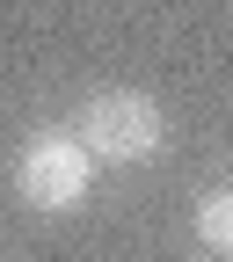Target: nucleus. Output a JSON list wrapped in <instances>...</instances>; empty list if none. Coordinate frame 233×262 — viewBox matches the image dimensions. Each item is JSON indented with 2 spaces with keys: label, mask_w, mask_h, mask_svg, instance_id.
Masks as SVG:
<instances>
[{
  "label": "nucleus",
  "mask_w": 233,
  "mask_h": 262,
  "mask_svg": "<svg viewBox=\"0 0 233 262\" xmlns=\"http://www.w3.org/2000/svg\"><path fill=\"white\" fill-rule=\"evenodd\" d=\"M73 131L102 168H146L168 146V110L146 88H95L80 102V117H73Z\"/></svg>",
  "instance_id": "obj_1"
},
{
  "label": "nucleus",
  "mask_w": 233,
  "mask_h": 262,
  "mask_svg": "<svg viewBox=\"0 0 233 262\" xmlns=\"http://www.w3.org/2000/svg\"><path fill=\"white\" fill-rule=\"evenodd\" d=\"M88 182H95V153L80 146L73 124H44V131L22 139V153H15V189H22L29 211H73L80 196H88Z\"/></svg>",
  "instance_id": "obj_2"
},
{
  "label": "nucleus",
  "mask_w": 233,
  "mask_h": 262,
  "mask_svg": "<svg viewBox=\"0 0 233 262\" xmlns=\"http://www.w3.org/2000/svg\"><path fill=\"white\" fill-rule=\"evenodd\" d=\"M189 226H197V241H204L211 255H233V182H219V189H204V196H197Z\"/></svg>",
  "instance_id": "obj_3"
}]
</instances>
